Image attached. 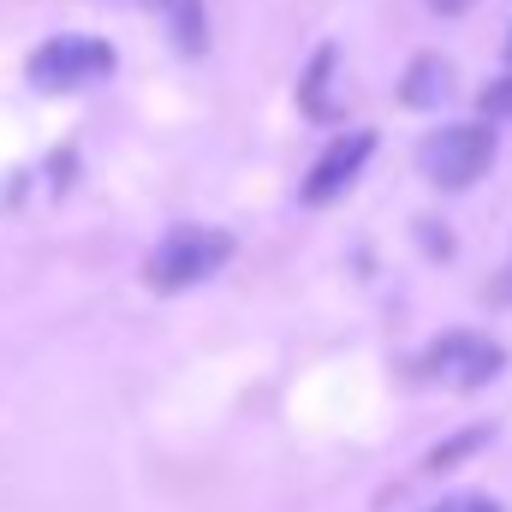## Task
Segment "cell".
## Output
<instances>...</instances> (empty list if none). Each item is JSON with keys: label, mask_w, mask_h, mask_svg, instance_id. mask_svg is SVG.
<instances>
[{"label": "cell", "mask_w": 512, "mask_h": 512, "mask_svg": "<svg viewBox=\"0 0 512 512\" xmlns=\"http://www.w3.org/2000/svg\"><path fill=\"white\" fill-rule=\"evenodd\" d=\"M483 114H489V120H507V114H512V78L483 90Z\"/></svg>", "instance_id": "cell-9"}, {"label": "cell", "mask_w": 512, "mask_h": 512, "mask_svg": "<svg viewBox=\"0 0 512 512\" xmlns=\"http://www.w3.org/2000/svg\"><path fill=\"white\" fill-rule=\"evenodd\" d=\"M477 441H489V429H465V435H453V441H447V447H441V453H435L429 465L441 471V465H453V459H465V453H477Z\"/></svg>", "instance_id": "cell-8"}, {"label": "cell", "mask_w": 512, "mask_h": 512, "mask_svg": "<svg viewBox=\"0 0 512 512\" xmlns=\"http://www.w3.org/2000/svg\"><path fill=\"white\" fill-rule=\"evenodd\" d=\"M155 12H161L167 36H173L185 54H203V42H209V24H203V0H155Z\"/></svg>", "instance_id": "cell-6"}, {"label": "cell", "mask_w": 512, "mask_h": 512, "mask_svg": "<svg viewBox=\"0 0 512 512\" xmlns=\"http://www.w3.org/2000/svg\"><path fill=\"white\" fill-rule=\"evenodd\" d=\"M370 155H376V131H352V137L328 143V149H322V161L304 173V203H310V209L334 203V197L364 173V161H370Z\"/></svg>", "instance_id": "cell-5"}, {"label": "cell", "mask_w": 512, "mask_h": 512, "mask_svg": "<svg viewBox=\"0 0 512 512\" xmlns=\"http://www.w3.org/2000/svg\"><path fill=\"white\" fill-rule=\"evenodd\" d=\"M447 90H453V72H447V60H435V54H423L417 66H411V78H405V102L411 108H441L447 102Z\"/></svg>", "instance_id": "cell-7"}, {"label": "cell", "mask_w": 512, "mask_h": 512, "mask_svg": "<svg viewBox=\"0 0 512 512\" xmlns=\"http://www.w3.org/2000/svg\"><path fill=\"white\" fill-rule=\"evenodd\" d=\"M501 364H507V352L483 334H441L423 358V370L447 387H483L489 376H501Z\"/></svg>", "instance_id": "cell-4"}, {"label": "cell", "mask_w": 512, "mask_h": 512, "mask_svg": "<svg viewBox=\"0 0 512 512\" xmlns=\"http://www.w3.org/2000/svg\"><path fill=\"white\" fill-rule=\"evenodd\" d=\"M417 167L441 191H465L495 167V131L489 126H435L417 143Z\"/></svg>", "instance_id": "cell-2"}, {"label": "cell", "mask_w": 512, "mask_h": 512, "mask_svg": "<svg viewBox=\"0 0 512 512\" xmlns=\"http://www.w3.org/2000/svg\"><path fill=\"white\" fill-rule=\"evenodd\" d=\"M429 512H501L495 501H483V495H447L441 507H429Z\"/></svg>", "instance_id": "cell-10"}, {"label": "cell", "mask_w": 512, "mask_h": 512, "mask_svg": "<svg viewBox=\"0 0 512 512\" xmlns=\"http://www.w3.org/2000/svg\"><path fill=\"white\" fill-rule=\"evenodd\" d=\"M114 72V48L102 36H54L30 54V84L48 90V96H66V90H90Z\"/></svg>", "instance_id": "cell-3"}, {"label": "cell", "mask_w": 512, "mask_h": 512, "mask_svg": "<svg viewBox=\"0 0 512 512\" xmlns=\"http://www.w3.org/2000/svg\"><path fill=\"white\" fill-rule=\"evenodd\" d=\"M429 6H435V12H447V18H453V12H471V6H477V0H429Z\"/></svg>", "instance_id": "cell-11"}, {"label": "cell", "mask_w": 512, "mask_h": 512, "mask_svg": "<svg viewBox=\"0 0 512 512\" xmlns=\"http://www.w3.org/2000/svg\"><path fill=\"white\" fill-rule=\"evenodd\" d=\"M227 256H233V233H221V227H173V233L149 251L143 280H149L155 292H191V286H203L209 274H221Z\"/></svg>", "instance_id": "cell-1"}]
</instances>
